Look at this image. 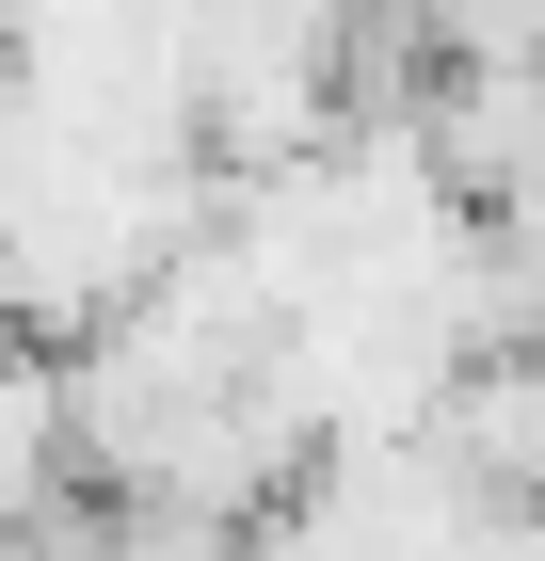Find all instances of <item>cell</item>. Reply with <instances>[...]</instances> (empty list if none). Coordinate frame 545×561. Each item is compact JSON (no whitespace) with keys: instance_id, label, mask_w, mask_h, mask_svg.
Returning <instances> with one entry per match:
<instances>
[{"instance_id":"obj_1","label":"cell","mask_w":545,"mask_h":561,"mask_svg":"<svg viewBox=\"0 0 545 561\" xmlns=\"http://www.w3.org/2000/svg\"><path fill=\"white\" fill-rule=\"evenodd\" d=\"M81 514V401H65V353L0 321V546Z\"/></svg>"}]
</instances>
